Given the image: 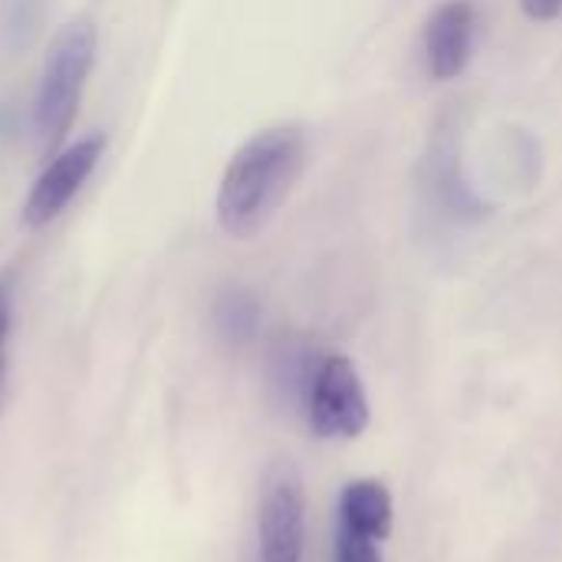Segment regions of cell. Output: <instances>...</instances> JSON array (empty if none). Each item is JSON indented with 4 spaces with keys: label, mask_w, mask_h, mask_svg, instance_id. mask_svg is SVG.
<instances>
[{
    "label": "cell",
    "mask_w": 562,
    "mask_h": 562,
    "mask_svg": "<svg viewBox=\"0 0 562 562\" xmlns=\"http://www.w3.org/2000/svg\"><path fill=\"white\" fill-rule=\"evenodd\" d=\"M336 562H382L379 540L362 537V533L339 524V530H336Z\"/></svg>",
    "instance_id": "obj_10"
},
{
    "label": "cell",
    "mask_w": 562,
    "mask_h": 562,
    "mask_svg": "<svg viewBox=\"0 0 562 562\" xmlns=\"http://www.w3.org/2000/svg\"><path fill=\"white\" fill-rule=\"evenodd\" d=\"M36 20H40V3L36 0H13L10 3V16H7V33L16 36V43L30 40V33L36 30Z\"/></svg>",
    "instance_id": "obj_11"
},
{
    "label": "cell",
    "mask_w": 562,
    "mask_h": 562,
    "mask_svg": "<svg viewBox=\"0 0 562 562\" xmlns=\"http://www.w3.org/2000/svg\"><path fill=\"white\" fill-rule=\"evenodd\" d=\"M310 425L319 438H359L369 428V402L356 366L326 356L310 379Z\"/></svg>",
    "instance_id": "obj_3"
},
{
    "label": "cell",
    "mask_w": 562,
    "mask_h": 562,
    "mask_svg": "<svg viewBox=\"0 0 562 562\" xmlns=\"http://www.w3.org/2000/svg\"><path fill=\"white\" fill-rule=\"evenodd\" d=\"M95 46H99V33L89 16L69 20L66 26H59V33L49 43L36 102H33V132L43 158H53L72 128L82 89L95 66Z\"/></svg>",
    "instance_id": "obj_2"
},
{
    "label": "cell",
    "mask_w": 562,
    "mask_h": 562,
    "mask_svg": "<svg viewBox=\"0 0 562 562\" xmlns=\"http://www.w3.org/2000/svg\"><path fill=\"white\" fill-rule=\"evenodd\" d=\"M10 132V109L7 105H0V138Z\"/></svg>",
    "instance_id": "obj_13"
},
{
    "label": "cell",
    "mask_w": 562,
    "mask_h": 562,
    "mask_svg": "<svg viewBox=\"0 0 562 562\" xmlns=\"http://www.w3.org/2000/svg\"><path fill=\"white\" fill-rule=\"evenodd\" d=\"M339 524L372 537V540H389L392 537V494L385 491L382 481H352L342 491L339 501Z\"/></svg>",
    "instance_id": "obj_7"
},
{
    "label": "cell",
    "mask_w": 562,
    "mask_h": 562,
    "mask_svg": "<svg viewBox=\"0 0 562 562\" xmlns=\"http://www.w3.org/2000/svg\"><path fill=\"white\" fill-rule=\"evenodd\" d=\"M520 7L530 20H540V23H550L562 13V0H520Z\"/></svg>",
    "instance_id": "obj_12"
},
{
    "label": "cell",
    "mask_w": 562,
    "mask_h": 562,
    "mask_svg": "<svg viewBox=\"0 0 562 562\" xmlns=\"http://www.w3.org/2000/svg\"><path fill=\"white\" fill-rule=\"evenodd\" d=\"M306 165V132L270 125L250 135L227 161L217 184V224L234 240H254L280 214Z\"/></svg>",
    "instance_id": "obj_1"
},
{
    "label": "cell",
    "mask_w": 562,
    "mask_h": 562,
    "mask_svg": "<svg viewBox=\"0 0 562 562\" xmlns=\"http://www.w3.org/2000/svg\"><path fill=\"white\" fill-rule=\"evenodd\" d=\"M477 10L471 0H445L425 26V59L435 79H454L464 72L474 53Z\"/></svg>",
    "instance_id": "obj_6"
},
{
    "label": "cell",
    "mask_w": 562,
    "mask_h": 562,
    "mask_svg": "<svg viewBox=\"0 0 562 562\" xmlns=\"http://www.w3.org/2000/svg\"><path fill=\"white\" fill-rule=\"evenodd\" d=\"M303 484L286 461H277L260 487V560L300 562L303 557Z\"/></svg>",
    "instance_id": "obj_5"
},
{
    "label": "cell",
    "mask_w": 562,
    "mask_h": 562,
    "mask_svg": "<svg viewBox=\"0 0 562 562\" xmlns=\"http://www.w3.org/2000/svg\"><path fill=\"white\" fill-rule=\"evenodd\" d=\"M105 151V138L102 135H89L79 138L69 148H59L40 171V178L33 181L26 201H23V224L30 231H40L46 224H53L69 201L79 194V188L89 181V175L95 171L99 158Z\"/></svg>",
    "instance_id": "obj_4"
},
{
    "label": "cell",
    "mask_w": 562,
    "mask_h": 562,
    "mask_svg": "<svg viewBox=\"0 0 562 562\" xmlns=\"http://www.w3.org/2000/svg\"><path fill=\"white\" fill-rule=\"evenodd\" d=\"M257 316H260V310H257V300H254L250 293H244V290H227V293L217 296L214 323H217V329H221L224 339H231V342L250 339L254 329H257Z\"/></svg>",
    "instance_id": "obj_8"
},
{
    "label": "cell",
    "mask_w": 562,
    "mask_h": 562,
    "mask_svg": "<svg viewBox=\"0 0 562 562\" xmlns=\"http://www.w3.org/2000/svg\"><path fill=\"white\" fill-rule=\"evenodd\" d=\"M10 329H13V283L10 277H3L0 280V415L10 389Z\"/></svg>",
    "instance_id": "obj_9"
}]
</instances>
